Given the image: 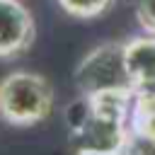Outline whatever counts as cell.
I'll return each mask as SVG.
<instances>
[{"label": "cell", "mask_w": 155, "mask_h": 155, "mask_svg": "<svg viewBox=\"0 0 155 155\" xmlns=\"http://www.w3.org/2000/svg\"><path fill=\"white\" fill-rule=\"evenodd\" d=\"M133 97L136 92L131 87H116L73 102L65 114L70 136L90 150H121L128 136L126 114L133 107Z\"/></svg>", "instance_id": "obj_1"}, {"label": "cell", "mask_w": 155, "mask_h": 155, "mask_svg": "<svg viewBox=\"0 0 155 155\" xmlns=\"http://www.w3.org/2000/svg\"><path fill=\"white\" fill-rule=\"evenodd\" d=\"M133 133L155 138V90L136 92L131 107V128Z\"/></svg>", "instance_id": "obj_6"}, {"label": "cell", "mask_w": 155, "mask_h": 155, "mask_svg": "<svg viewBox=\"0 0 155 155\" xmlns=\"http://www.w3.org/2000/svg\"><path fill=\"white\" fill-rule=\"evenodd\" d=\"M136 19L145 34L155 36V0H136Z\"/></svg>", "instance_id": "obj_9"}, {"label": "cell", "mask_w": 155, "mask_h": 155, "mask_svg": "<svg viewBox=\"0 0 155 155\" xmlns=\"http://www.w3.org/2000/svg\"><path fill=\"white\" fill-rule=\"evenodd\" d=\"M63 12H68L75 19H94L111 10L114 0H58Z\"/></svg>", "instance_id": "obj_7"}, {"label": "cell", "mask_w": 155, "mask_h": 155, "mask_svg": "<svg viewBox=\"0 0 155 155\" xmlns=\"http://www.w3.org/2000/svg\"><path fill=\"white\" fill-rule=\"evenodd\" d=\"M36 39V24L19 0H0V61L24 56Z\"/></svg>", "instance_id": "obj_4"}, {"label": "cell", "mask_w": 155, "mask_h": 155, "mask_svg": "<svg viewBox=\"0 0 155 155\" xmlns=\"http://www.w3.org/2000/svg\"><path fill=\"white\" fill-rule=\"evenodd\" d=\"M75 155H121L119 150H90V148H80Z\"/></svg>", "instance_id": "obj_10"}, {"label": "cell", "mask_w": 155, "mask_h": 155, "mask_svg": "<svg viewBox=\"0 0 155 155\" xmlns=\"http://www.w3.org/2000/svg\"><path fill=\"white\" fill-rule=\"evenodd\" d=\"M53 87L31 70H17L0 80V119L10 126H34L51 116Z\"/></svg>", "instance_id": "obj_2"}, {"label": "cell", "mask_w": 155, "mask_h": 155, "mask_svg": "<svg viewBox=\"0 0 155 155\" xmlns=\"http://www.w3.org/2000/svg\"><path fill=\"white\" fill-rule=\"evenodd\" d=\"M75 87L82 97L99 90L131 87L126 75V63H124V44L109 41L92 48L75 68Z\"/></svg>", "instance_id": "obj_3"}, {"label": "cell", "mask_w": 155, "mask_h": 155, "mask_svg": "<svg viewBox=\"0 0 155 155\" xmlns=\"http://www.w3.org/2000/svg\"><path fill=\"white\" fill-rule=\"evenodd\" d=\"M124 63L133 92L155 90V36H133L124 41Z\"/></svg>", "instance_id": "obj_5"}, {"label": "cell", "mask_w": 155, "mask_h": 155, "mask_svg": "<svg viewBox=\"0 0 155 155\" xmlns=\"http://www.w3.org/2000/svg\"><path fill=\"white\" fill-rule=\"evenodd\" d=\"M121 155H155V138H148V136H140V133H133L128 131L121 150Z\"/></svg>", "instance_id": "obj_8"}]
</instances>
